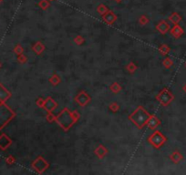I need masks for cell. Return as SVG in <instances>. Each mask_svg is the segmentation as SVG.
Returning <instances> with one entry per match:
<instances>
[{
    "label": "cell",
    "mask_w": 186,
    "mask_h": 175,
    "mask_svg": "<svg viewBox=\"0 0 186 175\" xmlns=\"http://www.w3.org/2000/svg\"><path fill=\"white\" fill-rule=\"evenodd\" d=\"M169 19H170L174 25H177L181 20H182V16L178 14V13H173L170 18H169Z\"/></svg>",
    "instance_id": "8992f818"
},
{
    "label": "cell",
    "mask_w": 186,
    "mask_h": 175,
    "mask_svg": "<svg viewBox=\"0 0 186 175\" xmlns=\"http://www.w3.org/2000/svg\"><path fill=\"white\" fill-rule=\"evenodd\" d=\"M2 2V0H0V3H1Z\"/></svg>",
    "instance_id": "7c38bea8"
},
{
    "label": "cell",
    "mask_w": 186,
    "mask_h": 175,
    "mask_svg": "<svg viewBox=\"0 0 186 175\" xmlns=\"http://www.w3.org/2000/svg\"><path fill=\"white\" fill-rule=\"evenodd\" d=\"M108 11V9H107V7L104 6V5H100V6H99V7H98V12L99 13H100V14H104L105 12H107Z\"/></svg>",
    "instance_id": "9c48e42d"
},
{
    "label": "cell",
    "mask_w": 186,
    "mask_h": 175,
    "mask_svg": "<svg viewBox=\"0 0 186 175\" xmlns=\"http://www.w3.org/2000/svg\"><path fill=\"white\" fill-rule=\"evenodd\" d=\"M171 33H172L173 36H174L177 38L181 37L183 34V29L179 26L178 24H177V25H175V26L173 28V29L171 30Z\"/></svg>",
    "instance_id": "3957f363"
},
{
    "label": "cell",
    "mask_w": 186,
    "mask_h": 175,
    "mask_svg": "<svg viewBox=\"0 0 186 175\" xmlns=\"http://www.w3.org/2000/svg\"><path fill=\"white\" fill-rule=\"evenodd\" d=\"M171 159H172V161H173V162L178 163V162H180L181 161H182L183 157H182V155L179 152H174L171 155Z\"/></svg>",
    "instance_id": "5b68a950"
},
{
    "label": "cell",
    "mask_w": 186,
    "mask_h": 175,
    "mask_svg": "<svg viewBox=\"0 0 186 175\" xmlns=\"http://www.w3.org/2000/svg\"><path fill=\"white\" fill-rule=\"evenodd\" d=\"M103 18L106 22L111 24L114 20H116V16L112 12H108V14L103 16Z\"/></svg>",
    "instance_id": "52a82bcc"
},
{
    "label": "cell",
    "mask_w": 186,
    "mask_h": 175,
    "mask_svg": "<svg viewBox=\"0 0 186 175\" xmlns=\"http://www.w3.org/2000/svg\"><path fill=\"white\" fill-rule=\"evenodd\" d=\"M183 90L186 92V86H184V87H183Z\"/></svg>",
    "instance_id": "30bf717a"
},
{
    "label": "cell",
    "mask_w": 186,
    "mask_h": 175,
    "mask_svg": "<svg viewBox=\"0 0 186 175\" xmlns=\"http://www.w3.org/2000/svg\"><path fill=\"white\" fill-rule=\"evenodd\" d=\"M38 6L42 8V9H47V8L49 6V2L47 1V0H41Z\"/></svg>",
    "instance_id": "ba28073f"
},
{
    "label": "cell",
    "mask_w": 186,
    "mask_h": 175,
    "mask_svg": "<svg viewBox=\"0 0 186 175\" xmlns=\"http://www.w3.org/2000/svg\"><path fill=\"white\" fill-rule=\"evenodd\" d=\"M115 1H117V2H118V3H120V2H121V0H115Z\"/></svg>",
    "instance_id": "8fae6325"
},
{
    "label": "cell",
    "mask_w": 186,
    "mask_h": 175,
    "mask_svg": "<svg viewBox=\"0 0 186 175\" xmlns=\"http://www.w3.org/2000/svg\"><path fill=\"white\" fill-rule=\"evenodd\" d=\"M157 28L162 32V33H166L169 29H170V26H169V24L165 21H162L159 25Z\"/></svg>",
    "instance_id": "277c9868"
},
{
    "label": "cell",
    "mask_w": 186,
    "mask_h": 175,
    "mask_svg": "<svg viewBox=\"0 0 186 175\" xmlns=\"http://www.w3.org/2000/svg\"><path fill=\"white\" fill-rule=\"evenodd\" d=\"M158 98H160V102H162L163 105L166 106V105L170 104L172 102V101L174 98V97L168 89H164Z\"/></svg>",
    "instance_id": "7a4b0ae2"
},
{
    "label": "cell",
    "mask_w": 186,
    "mask_h": 175,
    "mask_svg": "<svg viewBox=\"0 0 186 175\" xmlns=\"http://www.w3.org/2000/svg\"><path fill=\"white\" fill-rule=\"evenodd\" d=\"M14 116V113L6 105L0 102V130Z\"/></svg>",
    "instance_id": "6da1fadb"
}]
</instances>
